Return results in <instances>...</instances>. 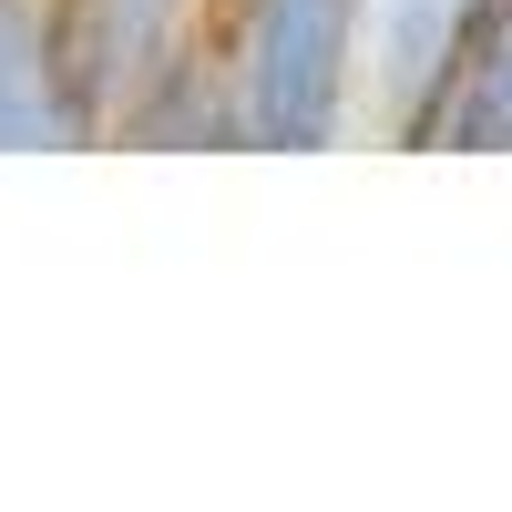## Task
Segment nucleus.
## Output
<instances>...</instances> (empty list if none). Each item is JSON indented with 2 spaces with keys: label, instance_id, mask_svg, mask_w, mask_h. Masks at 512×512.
<instances>
[{
  "label": "nucleus",
  "instance_id": "obj_4",
  "mask_svg": "<svg viewBox=\"0 0 512 512\" xmlns=\"http://www.w3.org/2000/svg\"><path fill=\"white\" fill-rule=\"evenodd\" d=\"M0 154H82L52 62V0H0Z\"/></svg>",
  "mask_w": 512,
  "mask_h": 512
},
{
  "label": "nucleus",
  "instance_id": "obj_2",
  "mask_svg": "<svg viewBox=\"0 0 512 512\" xmlns=\"http://www.w3.org/2000/svg\"><path fill=\"white\" fill-rule=\"evenodd\" d=\"M492 0H359V134L441 154V113L482 52Z\"/></svg>",
  "mask_w": 512,
  "mask_h": 512
},
{
  "label": "nucleus",
  "instance_id": "obj_1",
  "mask_svg": "<svg viewBox=\"0 0 512 512\" xmlns=\"http://www.w3.org/2000/svg\"><path fill=\"white\" fill-rule=\"evenodd\" d=\"M205 41L236 144L328 154L359 134V0H216Z\"/></svg>",
  "mask_w": 512,
  "mask_h": 512
},
{
  "label": "nucleus",
  "instance_id": "obj_5",
  "mask_svg": "<svg viewBox=\"0 0 512 512\" xmlns=\"http://www.w3.org/2000/svg\"><path fill=\"white\" fill-rule=\"evenodd\" d=\"M441 154H512V0H492L482 21V52L441 113Z\"/></svg>",
  "mask_w": 512,
  "mask_h": 512
},
{
  "label": "nucleus",
  "instance_id": "obj_3",
  "mask_svg": "<svg viewBox=\"0 0 512 512\" xmlns=\"http://www.w3.org/2000/svg\"><path fill=\"white\" fill-rule=\"evenodd\" d=\"M205 11L216 0H52V62H62L82 144L123 134V113L175 72V52H195Z\"/></svg>",
  "mask_w": 512,
  "mask_h": 512
}]
</instances>
